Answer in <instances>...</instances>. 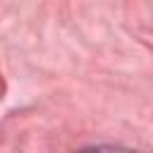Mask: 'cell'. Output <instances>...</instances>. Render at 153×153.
<instances>
[]
</instances>
